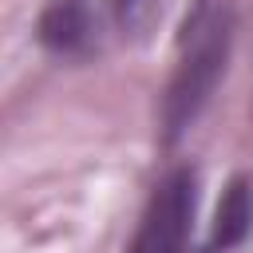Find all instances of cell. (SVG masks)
Returning a JSON list of instances; mask_svg holds the SVG:
<instances>
[{"label":"cell","instance_id":"3957f363","mask_svg":"<svg viewBox=\"0 0 253 253\" xmlns=\"http://www.w3.org/2000/svg\"><path fill=\"white\" fill-rule=\"evenodd\" d=\"M95 12L91 0H47L36 20V40L63 59H83L95 51Z\"/></svg>","mask_w":253,"mask_h":253},{"label":"cell","instance_id":"277c9868","mask_svg":"<svg viewBox=\"0 0 253 253\" xmlns=\"http://www.w3.org/2000/svg\"><path fill=\"white\" fill-rule=\"evenodd\" d=\"M249 229H253V182L245 174H237V178H229V186L217 202V213H213L202 253H229L249 237Z\"/></svg>","mask_w":253,"mask_h":253},{"label":"cell","instance_id":"7a4b0ae2","mask_svg":"<svg viewBox=\"0 0 253 253\" xmlns=\"http://www.w3.org/2000/svg\"><path fill=\"white\" fill-rule=\"evenodd\" d=\"M194 202H198V174H194V166H174L154 186L126 253H186Z\"/></svg>","mask_w":253,"mask_h":253},{"label":"cell","instance_id":"6da1fadb","mask_svg":"<svg viewBox=\"0 0 253 253\" xmlns=\"http://www.w3.org/2000/svg\"><path fill=\"white\" fill-rule=\"evenodd\" d=\"M233 47V12L217 0H194L178 36V67L162 95V138L178 142L217 91Z\"/></svg>","mask_w":253,"mask_h":253},{"label":"cell","instance_id":"5b68a950","mask_svg":"<svg viewBox=\"0 0 253 253\" xmlns=\"http://www.w3.org/2000/svg\"><path fill=\"white\" fill-rule=\"evenodd\" d=\"M111 16L123 36H142L158 16V0H111Z\"/></svg>","mask_w":253,"mask_h":253}]
</instances>
